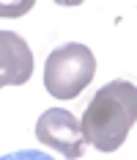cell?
Wrapping results in <instances>:
<instances>
[{"mask_svg":"<svg viewBox=\"0 0 137 160\" xmlns=\"http://www.w3.org/2000/svg\"><path fill=\"white\" fill-rule=\"evenodd\" d=\"M137 122V88L129 80H112L102 86L82 113V138L99 152H115Z\"/></svg>","mask_w":137,"mask_h":160,"instance_id":"obj_1","label":"cell"},{"mask_svg":"<svg viewBox=\"0 0 137 160\" xmlns=\"http://www.w3.org/2000/svg\"><path fill=\"white\" fill-rule=\"evenodd\" d=\"M96 75V58L91 47L80 42H66L55 47L44 61V88L55 99H74L88 88Z\"/></svg>","mask_w":137,"mask_h":160,"instance_id":"obj_2","label":"cell"},{"mask_svg":"<svg viewBox=\"0 0 137 160\" xmlns=\"http://www.w3.org/2000/svg\"><path fill=\"white\" fill-rule=\"evenodd\" d=\"M36 138L44 146L61 152L66 160H80L85 155V138L74 113L63 108H47L36 122Z\"/></svg>","mask_w":137,"mask_h":160,"instance_id":"obj_3","label":"cell"},{"mask_svg":"<svg viewBox=\"0 0 137 160\" xmlns=\"http://www.w3.org/2000/svg\"><path fill=\"white\" fill-rule=\"evenodd\" d=\"M33 75V52L14 31H0V88L22 86Z\"/></svg>","mask_w":137,"mask_h":160,"instance_id":"obj_4","label":"cell"},{"mask_svg":"<svg viewBox=\"0 0 137 160\" xmlns=\"http://www.w3.org/2000/svg\"><path fill=\"white\" fill-rule=\"evenodd\" d=\"M0 160H55L52 155H47L41 149H16V152H8Z\"/></svg>","mask_w":137,"mask_h":160,"instance_id":"obj_5","label":"cell"}]
</instances>
